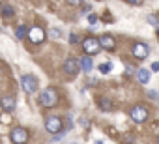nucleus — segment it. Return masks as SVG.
<instances>
[{
  "label": "nucleus",
  "mask_w": 159,
  "mask_h": 144,
  "mask_svg": "<svg viewBox=\"0 0 159 144\" xmlns=\"http://www.w3.org/2000/svg\"><path fill=\"white\" fill-rule=\"evenodd\" d=\"M58 103V92L54 88H45L41 94H39V105L45 107V109H51Z\"/></svg>",
  "instance_id": "obj_1"
},
{
  "label": "nucleus",
  "mask_w": 159,
  "mask_h": 144,
  "mask_svg": "<svg viewBox=\"0 0 159 144\" xmlns=\"http://www.w3.org/2000/svg\"><path fill=\"white\" fill-rule=\"evenodd\" d=\"M83 51H84V54H86V56H96V54L101 51L98 38H94V36L84 38V39H83Z\"/></svg>",
  "instance_id": "obj_2"
},
{
  "label": "nucleus",
  "mask_w": 159,
  "mask_h": 144,
  "mask_svg": "<svg viewBox=\"0 0 159 144\" xmlns=\"http://www.w3.org/2000/svg\"><path fill=\"white\" fill-rule=\"evenodd\" d=\"M26 36H28L30 43H34V45L43 43V41H45V38H47V34H45V30H43L41 26H32V28L26 32Z\"/></svg>",
  "instance_id": "obj_3"
},
{
  "label": "nucleus",
  "mask_w": 159,
  "mask_h": 144,
  "mask_svg": "<svg viewBox=\"0 0 159 144\" xmlns=\"http://www.w3.org/2000/svg\"><path fill=\"white\" fill-rule=\"evenodd\" d=\"M129 116H131V120H133V122L142 124V122H146V120H148V109H146L144 105H135V107L129 110Z\"/></svg>",
  "instance_id": "obj_4"
},
{
  "label": "nucleus",
  "mask_w": 159,
  "mask_h": 144,
  "mask_svg": "<svg viewBox=\"0 0 159 144\" xmlns=\"http://www.w3.org/2000/svg\"><path fill=\"white\" fill-rule=\"evenodd\" d=\"M10 138L13 144H26L28 142V131L25 127H13L10 133Z\"/></svg>",
  "instance_id": "obj_5"
},
{
  "label": "nucleus",
  "mask_w": 159,
  "mask_h": 144,
  "mask_svg": "<svg viewBox=\"0 0 159 144\" xmlns=\"http://www.w3.org/2000/svg\"><path fill=\"white\" fill-rule=\"evenodd\" d=\"M45 129L52 135H58L62 131V118L58 116H47L45 118Z\"/></svg>",
  "instance_id": "obj_6"
},
{
  "label": "nucleus",
  "mask_w": 159,
  "mask_h": 144,
  "mask_svg": "<svg viewBox=\"0 0 159 144\" xmlns=\"http://www.w3.org/2000/svg\"><path fill=\"white\" fill-rule=\"evenodd\" d=\"M62 71L66 75H77L81 71V65H79V60L75 58H66V62L62 64Z\"/></svg>",
  "instance_id": "obj_7"
},
{
  "label": "nucleus",
  "mask_w": 159,
  "mask_h": 144,
  "mask_svg": "<svg viewBox=\"0 0 159 144\" xmlns=\"http://www.w3.org/2000/svg\"><path fill=\"white\" fill-rule=\"evenodd\" d=\"M21 84L26 94H36V90H38V79L34 75H25L21 79Z\"/></svg>",
  "instance_id": "obj_8"
},
{
  "label": "nucleus",
  "mask_w": 159,
  "mask_h": 144,
  "mask_svg": "<svg viewBox=\"0 0 159 144\" xmlns=\"http://www.w3.org/2000/svg\"><path fill=\"white\" fill-rule=\"evenodd\" d=\"M98 41H99V47H101V49H107V51H114V49H116V39H114L111 34L99 36Z\"/></svg>",
  "instance_id": "obj_9"
},
{
  "label": "nucleus",
  "mask_w": 159,
  "mask_h": 144,
  "mask_svg": "<svg viewBox=\"0 0 159 144\" xmlns=\"http://www.w3.org/2000/svg\"><path fill=\"white\" fill-rule=\"evenodd\" d=\"M148 52H150V49H148L146 43H135V45H133V56H135V58L142 60V58L148 56Z\"/></svg>",
  "instance_id": "obj_10"
},
{
  "label": "nucleus",
  "mask_w": 159,
  "mask_h": 144,
  "mask_svg": "<svg viewBox=\"0 0 159 144\" xmlns=\"http://www.w3.org/2000/svg\"><path fill=\"white\" fill-rule=\"evenodd\" d=\"M0 107H2V110H6V112H13L17 109V101L11 96H4L2 101H0Z\"/></svg>",
  "instance_id": "obj_11"
},
{
  "label": "nucleus",
  "mask_w": 159,
  "mask_h": 144,
  "mask_svg": "<svg viewBox=\"0 0 159 144\" xmlns=\"http://www.w3.org/2000/svg\"><path fill=\"white\" fill-rule=\"evenodd\" d=\"M79 65H81L83 71H86V73H90V71L94 69V62H92V56H84L79 60Z\"/></svg>",
  "instance_id": "obj_12"
},
{
  "label": "nucleus",
  "mask_w": 159,
  "mask_h": 144,
  "mask_svg": "<svg viewBox=\"0 0 159 144\" xmlns=\"http://www.w3.org/2000/svg\"><path fill=\"white\" fill-rule=\"evenodd\" d=\"M137 81L140 83V84H148V81H150V71L148 69H137Z\"/></svg>",
  "instance_id": "obj_13"
},
{
  "label": "nucleus",
  "mask_w": 159,
  "mask_h": 144,
  "mask_svg": "<svg viewBox=\"0 0 159 144\" xmlns=\"http://www.w3.org/2000/svg\"><path fill=\"white\" fill-rule=\"evenodd\" d=\"M26 32H28V28H26L25 25H21V26H17V30H15V38H17V39H23V38L26 36Z\"/></svg>",
  "instance_id": "obj_14"
},
{
  "label": "nucleus",
  "mask_w": 159,
  "mask_h": 144,
  "mask_svg": "<svg viewBox=\"0 0 159 144\" xmlns=\"http://www.w3.org/2000/svg\"><path fill=\"white\" fill-rule=\"evenodd\" d=\"M99 107H101V110H111L112 109V101L103 97V99H99Z\"/></svg>",
  "instance_id": "obj_15"
},
{
  "label": "nucleus",
  "mask_w": 159,
  "mask_h": 144,
  "mask_svg": "<svg viewBox=\"0 0 159 144\" xmlns=\"http://www.w3.org/2000/svg\"><path fill=\"white\" fill-rule=\"evenodd\" d=\"M99 71L105 75V73H111L112 71V62H103L101 65H99Z\"/></svg>",
  "instance_id": "obj_16"
},
{
  "label": "nucleus",
  "mask_w": 159,
  "mask_h": 144,
  "mask_svg": "<svg viewBox=\"0 0 159 144\" xmlns=\"http://www.w3.org/2000/svg\"><path fill=\"white\" fill-rule=\"evenodd\" d=\"M2 15H4V17H11V15H13V8H10V6H2Z\"/></svg>",
  "instance_id": "obj_17"
},
{
  "label": "nucleus",
  "mask_w": 159,
  "mask_h": 144,
  "mask_svg": "<svg viewBox=\"0 0 159 144\" xmlns=\"http://www.w3.org/2000/svg\"><path fill=\"white\" fill-rule=\"evenodd\" d=\"M49 36H51L52 39H58V38H60V30H58V28H51V30H49Z\"/></svg>",
  "instance_id": "obj_18"
},
{
  "label": "nucleus",
  "mask_w": 159,
  "mask_h": 144,
  "mask_svg": "<svg viewBox=\"0 0 159 144\" xmlns=\"http://www.w3.org/2000/svg\"><path fill=\"white\" fill-rule=\"evenodd\" d=\"M79 41H81L79 34H71V36H69V43H71V45H75V43H79Z\"/></svg>",
  "instance_id": "obj_19"
},
{
  "label": "nucleus",
  "mask_w": 159,
  "mask_h": 144,
  "mask_svg": "<svg viewBox=\"0 0 159 144\" xmlns=\"http://www.w3.org/2000/svg\"><path fill=\"white\" fill-rule=\"evenodd\" d=\"M155 23H157V17L155 15H148V25H153L155 26Z\"/></svg>",
  "instance_id": "obj_20"
},
{
  "label": "nucleus",
  "mask_w": 159,
  "mask_h": 144,
  "mask_svg": "<svg viewBox=\"0 0 159 144\" xmlns=\"http://www.w3.org/2000/svg\"><path fill=\"white\" fill-rule=\"evenodd\" d=\"M67 4H69V6H81L83 0H67Z\"/></svg>",
  "instance_id": "obj_21"
},
{
  "label": "nucleus",
  "mask_w": 159,
  "mask_h": 144,
  "mask_svg": "<svg viewBox=\"0 0 159 144\" xmlns=\"http://www.w3.org/2000/svg\"><path fill=\"white\" fill-rule=\"evenodd\" d=\"M88 23H90V25H96V23H98V17H96L94 13H92V15H88Z\"/></svg>",
  "instance_id": "obj_22"
},
{
  "label": "nucleus",
  "mask_w": 159,
  "mask_h": 144,
  "mask_svg": "<svg viewBox=\"0 0 159 144\" xmlns=\"http://www.w3.org/2000/svg\"><path fill=\"white\" fill-rule=\"evenodd\" d=\"M148 97H150V99H159V97H157V92H155V90H150V92H148Z\"/></svg>",
  "instance_id": "obj_23"
},
{
  "label": "nucleus",
  "mask_w": 159,
  "mask_h": 144,
  "mask_svg": "<svg viewBox=\"0 0 159 144\" xmlns=\"http://www.w3.org/2000/svg\"><path fill=\"white\" fill-rule=\"evenodd\" d=\"M127 4H131V6H140L142 0H127Z\"/></svg>",
  "instance_id": "obj_24"
},
{
  "label": "nucleus",
  "mask_w": 159,
  "mask_h": 144,
  "mask_svg": "<svg viewBox=\"0 0 159 144\" xmlns=\"http://www.w3.org/2000/svg\"><path fill=\"white\" fill-rule=\"evenodd\" d=\"M152 71H153V73H157V71H159V62H153L152 64Z\"/></svg>",
  "instance_id": "obj_25"
},
{
  "label": "nucleus",
  "mask_w": 159,
  "mask_h": 144,
  "mask_svg": "<svg viewBox=\"0 0 159 144\" xmlns=\"http://www.w3.org/2000/svg\"><path fill=\"white\" fill-rule=\"evenodd\" d=\"M155 30H157V34H159V19H157V23H155Z\"/></svg>",
  "instance_id": "obj_26"
},
{
  "label": "nucleus",
  "mask_w": 159,
  "mask_h": 144,
  "mask_svg": "<svg viewBox=\"0 0 159 144\" xmlns=\"http://www.w3.org/2000/svg\"><path fill=\"white\" fill-rule=\"evenodd\" d=\"M155 131H157V133H159V125H155Z\"/></svg>",
  "instance_id": "obj_27"
},
{
  "label": "nucleus",
  "mask_w": 159,
  "mask_h": 144,
  "mask_svg": "<svg viewBox=\"0 0 159 144\" xmlns=\"http://www.w3.org/2000/svg\"><path fill=\"white\" fill-rule=\"evenodd\" d=\"M0 6H2V0H0Z\"/></svg>",
  "instance_id": "obj_28"
},
{
  "label": "nucleus",
  "mask_w": 159,
  "mask_h": 144,
  "mask_svg": "<svg viewBox=\"0 0 159 144\" xmlns=\"http://www.w3.org/2000/svg\"><path fill=\"white\" fill-rule=\"evenodd\" d=\"M157 101H159V99H157Z\"/></svg>",
  "instance_id": "obj_29"
},
{
  "label": "nucleus",
  "mask_w": 159,
  "mask_h": 144,
  "mask_svg": "<svg viewBox=\"0 0 159 144\" xmlns=\"http://www.w3.org/2000/svg\"><path fill=\"white\" fill-rule=\"evenodd\" d=\"M157 144H159V142H157Z\"/></svg>",
  "instance_id": "obj_30"
}]
</instances>
